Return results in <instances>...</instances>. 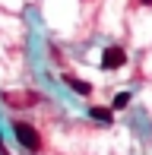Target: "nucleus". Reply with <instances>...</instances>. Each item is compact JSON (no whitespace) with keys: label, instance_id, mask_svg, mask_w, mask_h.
<instances>
[{"label":"nucleus","instance_id":"obj_5","mask_svg":"<svg viewBox=\"0 0 152 155\" xmlns=\"http://www.w3.org/2000/svg\"><path fill=\"white\" fill-rule=\"evenodd\" d=\"M89 117L98 120V124H111V120H114V114H111L108 108H89Z\"/></svg>","mask_w":152,"mask_h":155},{"label":"nucleus","instance_id":"obj_2","mask_svg":"<svg viewBox=\"0 0 152 155\" xmlns=\"http://www.w3.org/2000/svg\"><path fill=\"white\" fill-rule=\"evenodd\" d=\"M3 101L10 104V108H32V104L41 101V95L38 92H6Z\"/></svg>","mask_w":152,"mask_h":155},{"label":"nucleus","instance_id":"obj_7","mask_svg":"<svg viewBox=\"0 0 152 155\" xmlns=\"http://www.w3.org/2000/svg\"><path fill=\"white\" fill-rule=\"evenodd\" d=\"M140 3H143V6H152V0H140Z\"/></svg>","mask_w":152,"mask_h":155},{"label":"nucleus","instance_id":"obj_1","mask_svg":"<svg viewBox=\"0 0 152 155\" xmlns=\"http://www.w3.org/2000/svg\"><path fill=\"white\" fill-rule=\"evenodd\" d=\"M13 133H16V139H19L22 149H29V152H38V149H41V136H38V130H35L32 124L16 120V124H13Z\"/></svg>","mask_w":152,"mask_h":155},{"label":"nucleus","instance_id":"obj_6","mask_svg":"<svg viewBox=\"0 0 152 155\" xmlns=\"http://www.w3.org/2000/svg\"><path fill=\"white\" fill-rule=\"evenodd\" d=\"M127 104H130V92H121V95L114 98V111H124Z\"/></svg>","mask_w":152,"mask_h":155},{"label":"nucleus","instance_id":"obj_4","mask_svg":"<svg viewBox=\"0 0 152 155\" xmlns=\"http://www.w3.org/2000/svg\"><path fill=\"white\" fill-rule=\"evenodd\" d=\"M64 82L73 89V92H79V95H89V92H92V86H89L86 79H76V76H70V73H64Z\"/></svg>","mask_w":152,"mask_h":155},{"label":"nucleus","instance_id":"obj_3","mask_svg":"<svg viewBox=\"0 0 152 155\" xmlns=\"http://www.w3.org/2000/svg\"><path fill=\"white\" fill-rule=\"evenodd\" d=\"M124 63H127V51H124V48H108V51H101V67L105 70H121Z\"/></svg>","mask_w":152,"mask_h":155}]
</instances>
